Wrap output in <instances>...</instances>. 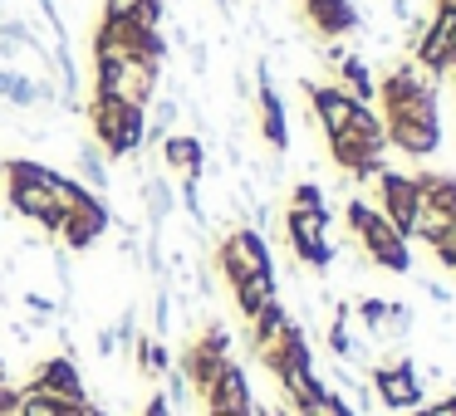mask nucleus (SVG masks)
Returning a JSON list of instances; mask_svg holds the SVG:
<instances>
[{
	"label": "nucleus",
	"instance_id": "nucleus-1",
	"mask_svg": "<svg viewBox=\"0 0 456 416\" xmlns=\"http://www.w3.org/2000/svg\"><path fill=\"white\" fill-rule=\"evenodd\" d=\"M383 128H387V148H397L403 157H417V162L432 157L442 148V103H436V89L387 103Z\"/></svg>",
	"mask_w": 456,
	"mask_h": 416
},
{
	"label": "nucleus",
	"instance_id": "nucleus-2",
	"mask_svg": "<svg viewBox=\"0 0 456 416\" xmlns=\"http://www.w3.org/2000/svg\"><path fill=\"white\" fill-rule=\"evenodd\" d=\"M344 220H348V230H354V240H358V250H363L368 265L387 269V275H407V269H412V250H407V240L387 226L383 211H378L373 201L354 196L344 206Z\"/></svg>",
	"mask_w": 456,
	"mask_h": 416
},
{
	"label": "nucleus",
	"instance_id": "nucleus-3",
	"mask_svg": "<svg viewBox=\"0 0 456 416\" xmlns=\"http://www.w3.org/2000/svg\"><path fill=\"white\" fill-rule=\"evenodd\" d=\"M94 93H109V99L128 103V108H148L162 93V64L152 60H94Z\"/></svg>",
	"mask_w": 456,
	"mask_h": 416
},
{
	"label": "nucleus",
	"instance_id": "nucleus-4",
	"mask_svg": "<svg viewBox=\"0 0 456 416\" xmlns=\"http://www.w3.org/2000/svg\"><path fill=\"white\" fill-rule=\"evenodd\" d=\"M216 265L221 275L236 284V279H250V275H270V250H265V236L260 230H250L246 220L240 226H231L226 236H221L216 245Z\"/></svg>",
	"mask_w": 456,
	"mask_h": 416
},
{
	"label": "nucleus",
	"instance_id": "nucleus-5",
	"mask_svg": "<svg viewBox=\"0 0 456 416\" xmlns=\"http://www.w3.org/2000/svg\"><path fill=\"white\" fill-rule=\"evenodd\" d=\"M412 50H417L412 64H422L432 79H442V74L456 64V11L446 5V0H436V15L417 30Z\"/></svg>",
	"mask_w": 456,
	"mask_h": 416
},
{
	"label": "nucleus",
	"instance_id": "nucleus-6",
	"mask_svg": "<svg viewBox=\"0 0 456 416\" xmlns=\"http://www.w3.org/2000/svg\"><path fill=\"white\" fill-rule=\"evenodd\" d=\"M373 396L387 412H417L422 406V382H417V363L407 353L387 357L373 367Z\"/></svg>",
	"mask_w": 456,
	"mask_h": 416
},
{
	"label": "nucleus",
	"instance_id": "nucleus-7",
	"mask_svg": "<svg viewBox=\"0 0 456 416\" xmlns=\"http://www.w3.org/2000/svg\"><path fill=\"white\" fill-rule=\"evenodd\" d=\"M0 191H5V206H11V216H20V220H30V226H40V230H50V236H60L64 211L54 206V196H50L45 187L5 177V181H0Z\"/></svg>",
	"mask_w": 456,
	"mask_h": 416
},
{
	"label": "nucleus",
	"instance_id": "nucleus-8",
	"mask_svg": "<svg viewBox=\"0 0 456 416\" xmlns=\"http://www.w3.org/2000/svg\"><path fill=\"white\" fill-rule=\"evenodd\" d=\"M373 187H378V211H383V220L407 240V220H412V206H417V196H422V191H417V177L412 172H387L383 167Z\"/></svg>",
	"mask_w": 456,
	"mask_h": 416
},
{
	"label": "nucleus",
	"instance_id": "nucleus-9",
	"mask_svg": "<svg viewBox=\"0 0 456 416\" xmlns=\"http://www.w3.org/2000/svg\"><path fill=\"white\" fill-rule=\"evenodd\" d=\"M305 93H309V113H314V128L324 132V138H338V132L354 123V108L358 103L348 99L338 84H309L305 79Z\"/></svg>",
	"mask_w": 456,
	"mask_h": 416
},
{
	"label": "nucleus",
	"instance_id": "nucleus-10",
	"mask_svg": "<svg viewBox=\"0 0 456 416\" xmlns=\"http://www.w3.org/2000/svg\"><path fill=\"white\" fill-rule=\"evenodd\" d=\"M299 5H305V25L319 40H344L363 25V11L354 0H299Z\"/></svg>",
	"mask_w": 456,
	"mask_h": 416
},
{
	"label": "nucleus",
	"instance_id": "nucleus-11",
	"mask_svg": "<svg viewBox=\"0 0 456 416\" xmlns=\"http://www.w3.org/2000/svg\"><path fill=\"white\" fill-rule=\"evenodd\" d=\"M201 396H207V412H226V416H240V412H250V406H256V392H250V372L236 363V357L221 367V377H216V382H211Z\"/></svg>",
	"mask_w": 456,
	"mask_h": 416
},
{
	"label": "nucleus",
	"instance_id": "nucleus-12",
	"mask_svg": "<svg viewBox=\"0 0 456 416\" xmlns=\"http://www.w3.org/2000/svg\"><path fill=\"white\" fill-rule=\"evenodd\" d=\"M30 387H40V392L60 396V402H69V406L89 402V387H84V377H79V363H74V357H64V353L60 357H45V363L35 367Z\"/></svg>",
	"mask_w": 456,
	"mask_h": 416
},
{
	"label": "nucleus",
	"instance_id": "nucleus-13",
	"mask_svg": "<svg viewBox=\"0 0 456 416\" xmlns=\"http://www.w3.org/2000/svg\"><path fill=\"white\" fill-rule=\"evenodd\" d=\"M158 162L177 177H197L211 162V148L201 132H167V138H158Z\"/></svg>",
	"mask_w": 456,
	"mask_h": 416
},
{
	"label": "nucleus",
	"instance_id": "nucleus-14",
	"mask_svg": "<svg viewBox=\"0 0 456 416\" xmlns=\"http://www.w3.org/2000/svg\"><path fill=\"white\" fill-rule=\"evenodd\" d=\"M334 69H338V89H344L354 103L373 108V99H378V74L368 69V60H363V54H344V60H338Z\"/></svg>",
	"mask_w": 456,
	"mask_h": 416
},
{
	"label": "nucleus",
	"instance_id": "nucleus-15",
	"mask_svg": "<svg viewBox=\"0 0 456 416\" xmlns=\"http://www.w3.org/2000/svg\"><path fill=\"white\" fill-rule=\"evenodd\" d=\"M231 299H236V308H240V318H256V314H265L270 304L280 299V289H275V269L270 275H250V279H236L231 284Z\"/></svg>",
	"mask_w": 456,
	"mask_h": 416
},
{
	"label": "nucleus",
	"instance_id": "nucleus-16",
	"mask_svg": "<svg viewBox=\"0 0 456 416\" xmlns=\"http://www.w3.org/2000/svg\"><path fill=\"white\" fill-rule=\"evenodd\" d=\"M348 132H354V138L363 142L368 152H378V157H383V148H387V128H383V118H378L373 108H363V103H358V108H354V123H348Z\"/></svg>",
	"mask_w": 456,
	"mask_h": 416
},
{
	"label": "nucleus",
	"instance_id": "nucleus-17",
	"mask_svg": "<svg viewBox=\"0 0 456 416\" xmlns=\"http://www.w3.org/2000/svg\"><path fill=\"white\" fill-rule=\"evenodd\" d=\"M15 412L20 416H69L74 406L60 402V396L40 392V387H20V402H15Z\"/></svg>",
	"mask_w": 456,
	"mask_h": 416
},
{
	"label": "nucleus",
	"instance_id": "nucleus-18",
	"mask_svg": "<svg viewBox=\"0 0 456 416\" xmlns=\"http://www.w3.org/2000/svg\"><path fill=\"white\" fill-rule=\"evenodd\" d=\"M133 353H138V367H142L148 377H162V372L172 367V353L162 348V338H152V333L138 338V343H133Z\"/></svg>",
	"mask_w": 456,
	"mask_h": 416
},
{
	"label": "nucleus",
	"instance_id": "nucleus-19",
	"mask_svg": "<svg viewBox=\"0 0 456 416\" xmlns=\"http://www.w3.org/2000/svg\"><path fill=\"white\" fill-rule=\"evenodd\" d=\"M162 382H167V392H162V396H167V406H172V412H187V406H191V396H197V392H191V382H187V372H182V367L172 363L167 372H162Z\"/></svg>",
	"mask_w": 456,
	"mask_h": 416
},
{
	"label": "nucleus",
	"instance_id": "nucleus-20",
	"mask_svg": "<svg viewBox=\"0 0 456 416\" xmlns=\"http://www.w3.org/2000/svg\"><path fill=\"white\" fill-rule=\"evenodd\" d=\"M289 206L295 211H329V196H324L319 181H299V187L289 191Z\"/></svg>",
	"mask_w": 456,
	"mask_h": 416
},
{
	"label": "nucleus",
	"instance_id": "nucleus-21",
	"mask_svg": "<svg viewBox=\"0 0 456 416\" xmlns=\"http://www.w3.org/2000/svg\"><path fill=\"white\" fill-rule=\"evenodd\" d=\"M432 255L442 260L446 269H456V220H452V230H446L442 240H432Z\"/></svg>",
	"mask_w": 456,
	"mask_h": 416
},
{
	"label": "nucleus",
	"instance_id": "nucleus-22",
	"mask_svg": "<svg viewBox=\"0 0 456 416\" xmlns=\"http://www.w3.org/2000/svg\"><path fill=\"white\" fill-rule=\"evenodd\" d=\"M187 69H191V79H207V74H211L207 44H187Z\"/></svg>",
	"mask_w": 456,
	"mask_h": 416
},
{
	"label": "nucleus",
	"instance_id": "nucleus-23",
	"mask_svg": "<svg viewBox=\"0 0 456 416\" xmlns=\"http://www.w3.org/2000/svg\"><path fill=\"white\" fill-rule=\"evenodd\" d=\"M412 416H456V392H452V396H442V402H422Z\"/></svg>",
	"mask_w": 456,
	"mask_h": 416
},
{
	"label": "nucleus",
	"instance_id": "nucleus-24",
	"mask_svg": "<svg viewBox=\"0 0 456 416\" xmlns=\"http://www.w3.org/2000/svg\"><path fill=\"white\" fill-rule=\"evenodd\" d=\"M289 416H334V402H305V406H289Z\"/></svg>",
	"mask_w": 456,
	"mask_h": 416
},
{
	"label": "nucleus",
	"instance_id": "nucleus-25",
	"mask_svg": "<svg viewBox=\"0 0 456 416\" xmlns=\"http://www.w3.org/2000/svg\"><path fill=\"white\" fill-rule=\"evenodd\" d=\"M422 289H427V299H432V304H442V308H452V289H446V284H442V279H427V284H422Z\"/></svg>",
	"mask_w": 456,
	"mask_h": 416
},
{
	"label": "nucleus",
	"instance_id": "nucleus-26",
	"mask_svg": "<svg viewBox=\"0 0 456 416\" xmlns=\"http://www.w3.org/2000/svg\"><path fill=\"white\" fill-rule=\"evenodd\" d=\"M142 416H177V412H172V406H167V396H148V406H142Z\"/></svg>",
	"mask_w": 456,
	"mask_h": 416
},
{
	"label": "nucleus",
	"instance_id": "nucleus-27",
	"mask_svg": "<svg viewBox=\"0 0 456 416\" xmlns=\"http://www.w3.org/2000/svg\"><path fill=\"white\" fill-rule=\"evenodd\" d=\"M207 416H226V412H207ZM240 416H250V412H240Z\"/></svg>",
	"mask_w": 456,
	"mask_h": 416
},
{
	"label": "nucleus",
	"instance_id": "nucleus-28",
	"mask_svg": "<svg viewBox=\"0 0 456 416\" xmlns=\"http://www.w3.org/2000/svg\"><path fill=\"white\" fill-rule=\"evenodd\" d=\"M452 69H456V64H452Z\"/></svg>",
	"mask_w": 456,
	"mask_h": 416
}]
</instances>
